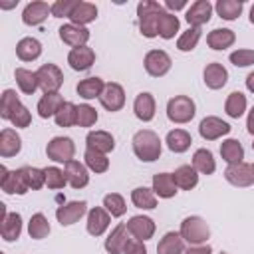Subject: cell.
Listing matches in <instances>:
<instances>
[{"mask_svg":"<svg viewBox=\"0 0 254 254\" xmlns=\"http://www.w3.org/2000/svg\"><path fill=\"white\" fill-rule=\"evenodd\" d=\"M165 6L171 10V14L173 12H177V10H183L185 6H187V0H165Z\"/></svg>","mask_w":254,"mask_h":254,"instance_id":"6f0895ef","label":"cell"},{"mask_svg":"<svg viewBox=\"0 0 254 254\" xmlns=\"http://www.w3.org/2000/svg\"><path fill=\"white\" fill-rule=\"evenodd\" d=\"M16 56L22 62H36L42 56V42L36 40V38H32V36L22 38L16 44Z\"/></svg>","mask_w":254,"mask_h":254,"instance_id":"83f0119b","label":"cell"},{"mask_svg":"<svg viewBox=\"0 0 254 254\" xmlns=\"http://www.w3.org/2000/svg\"><path fill=\"white\" fill-rule=\"evenodd\" d=\"M179 26H181V22L175 14H171L167 10L161 12V16H159V36L163 40H173L179 32Z\"/></svg>","mask_w":254,"mask_h":254,"instance_id":"7bdbcfd3","label":"cell"},{"mask_svg":"<svg viewBox=\"0 0 254 254\" xmlns=\"http://www.w3.org/2000/svg\"><path fill=\"white\" fill-rule=\"evenodd\" d=\"M44 173H46V187L48 189L58 190V189H64L67 185V179H65V175H64L62 169H58V167H46Z\"/></svg>","mask_w":254,"mask_h":254,"instance_id":"f907efd6","label":"cell"},{"mask_svg":"<svg viewBox=\"0 0 254 254\" xmlns=\"http://www.w3.org/2000/svg\"><path fill=\"white\" fill-rule=\"evenodd\" d=\"M252 151H254V143H252Z\"/></svg>","mask_w":254,"mask_h":254,"instance_id":"be15d7a7","label":"cell"},{"mask_svg":"<svg viewBox=\"0 0 254 254\" xmlns=\"http://www.w3.org/2000/svg\"><path fill=\"white\" fill-rule=\"evenodd\" d=\"M103 87H105V81L101 77H97V75H91V77L81 79L75 85V91L85 101H91V99H99V95L103 93Z\"/></svg>","mask_w":254,"mask_h":254,"instance_id":"f1b7e54d","label":"cell"},{"mask_svg":"<svg viewBox=\"0 0 254 254\" xmlns=\"http://www.w3.org/2000/svg\"><path fill=\"white\" fill-rule=\"evenodd\" d=\"M54 121H56L58 127H73L77 123V105L71 103V101H65L60 107V111L56 113Z\"/></svg>","mask_w":254,"mask_h":254,"instance_id":"ee69618b","label":"cell"},{"mask_svg":"<svg viewBox=\"0 0 254 254\" xmlns=\"http://www.w3.org/2000/svg\"><path fill=\"white\" fill-rule=\"evenodd\" d=\"M200 36H202V30L200 28H189L185 30L179 40H177V50L179 52H192L196 48V44L200 42Z\"/></svg>","mask_w":254,"mask_h":254,"instance_id":"7dc6e473","label":"cell"},{"mask_svg":"<svg viewBox=\"0 0 254 254\" xmlns=\"http://www.w3.org/2000/svg\"><path fill=\"white\" fill-rule=\"evenodd\" d=\"M85 214H87L85 200H69L56 208V218L62 226H71V224L79 222V218H83Z\"/></svg>","mask_w":254,"mask_h":254,"instance_id":"30bf717a","label":"cell"},{"mask_svg":"<svg viewBox=\"0 0 254 254\" xmlns=\"http://www.w3.org/2000/svg\"><path fill=\"white\" fill-rule=\"evenodd\" d=\"M183 240L189 244V246H196V244H206L208 238H210V226L208 222L202 218V216H187L183 222H181V228H179Z\"/></svg>","mask_w":254,"mask_h":254,"instance_id":"3957f363","label":"cell"},{"mask_svg":"<svg viewBox=\"0 0 254 254\" xmlns=\"http://www.w3.org/2000/svg\"><path fill=\"white\" fill-rule=\"evenodd\" d=\"M64 175L71 189H83L89 185V169L85 167V163H79L75 159L64 165Z\"/></svg>","mask_w":254,"mask_h":254,"instance_id":"ac0fdd59","label":"cell"},{"mask_svg":"<svg viewBox=\"0 0 254 254\" xmlns=\"http://www.w3.org/2000/svg\"><path fill=\"white\" fill-rule=\"evenodd\" d=\"M83 163H85V167H87L91 173H95V175H101V173H107V171H109V159H107V155L97 153V151H93V149H85V153H83Z\"/></svg>","mask_w":254,"mask_h":254,"instance_id":"b9f144b4","label":"cell"},{"mask_svg":"<svg viewBox=\"0 0 254 254\" xmlns=\"http://www.w3.org/2000/svg\"><path fill=\"white\" fill-rule=\"evenodd\" d=\"M131 202H133V206H137L141 210H153V208H157V194L153 192V189L137 187L131 190Z\"/></svg>","mask_w":254,"mask_h":254,"instance_id":"74e56055","label":"cell"},{"mask_svg":"<svg viewBox=\"0 0 254 254\" xmlns=\"http://www.w3.org/2000/svg\"><path fill=\"white\" fill-rule=\"evenodd\" d=\"M230 129H232V127H230L226 121H222L220 117H216V115H206V117L198 123V133H200V137H202L204 141H216V139L228 135Z\"/></svg>","mask_w":254,"mask_h":254,"instance_id":"7c38bea8","label":"cell"},{"mask_svg":"<svg viewBox=\"0 0 254 254\" xmlns=\"http://www.w3.org/2000/svg\"><path fill=\"white\" fill-rule=\"evenodd\" d=\"M50 230H52V226H50L46 214L36 212V214L30 216V220H28V234H30V238H34V240H44V238L50 234Z\"/></svg>","mask_w":254,"mask_h":254,"instance_id":"60d3db41","label":"cell"},{"mask_svg":"<svg viewBox=\"0 0 254 254\" xmlns=\"http://www.w3.org/2000/svg\"><path fill=\"white\" fill-rule=\"evenodd\" d=\"M60 40L69 46L71 50L73 48H81V46H87V40H89V30L85 26H77V24H64L60 26Z\"/></svg>","mask_w":254,"mask_h":254,"instance_id":"2e32d148","label":"cell"},{"mask_svg":"<svg viewBox=\"0 0 254 254\" xmlns=\"http://www.w3.org/2000/svg\"><path fill=\"white\" fill-rule=\"evenodd\" d=\"M196 115V105L189 95H175L167 101V117L171 123L185 125L190 123Z\"/></svg>","mask_w":254,"mask_h":254,"instance_id":"277c9868","label":"cell"},{"mask_svg":"<svg viewBox=\"0 0 254 254\" xmlns=\"http://www.w3.org/2000/svg\"><path fill=\"white\" fill-rule=\"evenodd\" d=\"M246 129H248V133L254 137V105H252V109L248 111V117H246Z\"/></svg>","mask_w":254,"mask_h":254,"instance_id":"680465c9","label":"cell"},{"mask_svg":"<svg viewBox=\"0 0 254 254\" xmlns=\"http://www.w3.org/2000/svg\"><path fill=\"white\" fill-rule=\"evenodd\" d=\"M99 103L109 113L121 111L123 105H125V89H123V85L121 83H115V81L105 83L103 93L99 95Z\"/></svg>","mask_w":254,"mask_h":254,"instance_id":"9c48e42d","label":"cell"},{"mask_svg":"<svg viewBox=\"0 0 254 254\" xmlns=\"http://www.w3.org/2000/svg\"><path fill=\"white\" fill-rule=\"evenodd\" d=\"M143 65L151 77H163L171 71L173 60L165 50H149L143 58Z\"/></svg>","mask_w":254,"mask_h":254,"instance_id":"52a82bcc","label":"cell"},{"mask_svg":"<svg viewBox=\"0 0 254 254\" xmlns=\"http://www.w3.org/2000/svg\"><path fill=\"white\" fill-rule=\"evenodd\" d=\"M10 123H12L16 129H26V127H30L32 115H30V111H28V107H26L24 103H20V105L16 107V111H14L12 117H10Z\"/></svg>","mask_w":254,"mask_h":254,"instance_id":"f5cc1de1","label":"cell"},{"mask_svg":"<svg viewBox=\"0 0 254 254\" xmlns=\"http://www.w3.org/2000/svg\"><path fill=\"white\" fill-rule=\"evenodd\" d=\"M248 18H250V24H254V4H252V8H250V16H248Z\"/></svg>","mask_w":254,"mask_h":254,"instance_id":"6125c7cd","label":"cell"},{"mask_svg":"<svg viewBox=\"0 0 254 254\" xmlns=\"http://www.w3.org/2000/svg\"><path fill=\"white\" fill-rule=\"evenodd\" d=\"M185 254H212V248L208 244H196V246H189Z\"/></svg>","mask_w":254,"mask_h":254,"instance_id":"9f6ffc18","label":"cell"},{"mask_svg":"<svg viewBox=\"0 0 254 254\" xmlns=\"http://www.w3.org/2000/svg\"><path fill=\"white\" fill-rule=\"evenodd\" d=\"M151 189L159 198H173L179 192V187L175 185L173 173H157L151 181Z\"/></svg>","mask_w":254,"mask_h":254,"instance_id":"cb8c5ba5","label":"cell"},{"mask_svg":"<svg viewBox=\"0 0 254 254\" xmlns=\"http://www.w3.org/2000/svg\"><path fill=\"white\" fill-rule=\"evenodd\" d=\"M252 167H254V165H252Z\"/></svg>","mask_w":254,"mask_h":254,"instance_id":"03108f58","label":"cell"},{"mask_svg":"<svg viewBox=\"0 0 254 254\" xmlns=\"http://www.w3.org/2000/svg\"><path fill=\"white\" fill-rule=\"evenodd\" d=\"M20 151H22V137L18 135L16 129L4 127L0 131V157L10 159V157H16Z\"/></svg>","mask_w":254,"mask_h":254,"instance_id":"44dd1931","label":"cell"},{"mask_svg":"<svg viewBox=\"0 0 254 254\" xmlns=\"http://www.w3.org/2000/svg\"><path fill=\"white\" fill-rule=\"evenodd\" d=\"M234 42H236V34H234L230 28H214V30L208 32V36H206L208 48H210V50H216V52L230 48Z\"/></svg>","mask_w":254,"mask_h":254,"instance_id":"f546056e","label":"cell"},{"mask_svg":"<svg viewBox=\"0 0 254 254\" xmlns=\"http://www.w3.org/2000/svg\"><path fill=\"white\" fill-rule=\"evenodd\" d=\"M97 20V6L93 2H85V0H77L75 8L69 14V22L77 24V26H87L91 22Z\"/></svg>","mask_w":254,"mask_h":254,"instance_id":"484cf974","label":"cell"},{"mask_svg":"<svg viewBox=\"0 0 254 254\" xmlns=\"http://www.w3.org/2000/svg\"><path fill=\"white\" fill-rule=\"evenodd\" d=\"M192 167L198 175H212L216 171V159L208 149H196L192 155Z\"/></svg>","mask_w":254,"mask_h":254,"instance_id":"8d00e7d4","label":"cell"},{"mask_svg":"<svg viewBox=\"0 0 254 254\" xmlns=\"http://www.w3.org/2000/svg\"><path fill=\"white\" fill-rule=\"evenodd\" d=\"M246 107H248V101L242 91H232L224 101V111L230 119H240L244 115Z\"/></svg>","mask_w":254,"mask_h":254,"instance_id":"f35d334b","label":"cell"},{"mask_svg":"<svg viewBox=\"0 0 254 254\" xmlns=\"http://www.w3.org/2000/svg\"><path fill=\"white\" fill-rule=\"evenodd\" d=\"M202 79H204V85L208 89H214V91L222 89L228 81V69L218 62H210L202 69Z\"/></svg>","mask_w":254,"mask_h":254,"instance_id":"d6986e66","label":"cell"},{"mask_svg":"<svg viewBox=\"0 0 254 254\" xmlns=\"http://www.w3.org/2000/svg\"><path fill=\"white\" fill-rule=\"evenodd\" d=\"M22 101H20V97H18V93L14 89H4L2 91V97H0V117L6 119V121H10L12 113L16 111V107Z\"/></svg>","mask_w":254,"mask_h":254,"instance_id":"f6af8a7d","label":"cell"},{"mask_svg":"<svg viewBox=\"0 0 254 254\" xmlns=\"http://www.w3.org/2000/svg\"><path fill=\"white\" fill-rule=\"evenodd\" d=\"M0 222H2V226H0L2 240L4 242H16L22 234V216H20V212H8Z\"/></svg>","mask_w":254,"mask_h":254,"instance_id":"4316f807","label":"cell"},{"mask_svg":"<svg viewBox=\"0 0 254 254\" xmlns=\"http://www.w3.org/2000/svg\"><path fill=\"white\" fill-rule=\"evenodd\" d=\"M155 111H157V103H155L153 93L141 91L135 97V101H133V113H135V117L139 121H143V123H149V121H153Z\"/></svg>","mask_w":254,"mask_h":254,"instance_id":"ffe728a7","label":"cell"},{"mask_svg":"<svg viewBox=\"0 0 254 254\" xmlns=\"http://www.w3.org/2000/svg\"><path fill=\"white\" fill-rule=\"evenodd\" d=\"M165 8L155 0H141L137 4V18H139V32L145 38L159 36V16Z\"/></svg>","mask_w":254,"mask_h":254,"instance_id":"7a4b0ae2","label":"cell"},{"mask_svg":"<svg viewBox=\"0 0 254 254\" xmlns=\"http://www.w3.org/2000/svg\"><path fill=\"white\" fill-rule=\"evenodd\" d=\"M14 79H16V85L20 87V91H22L24 95H34V93L40 89L38 75H36V71H32V69L16 67V69H14Z\"/></svg>","mask_w":254,"mask_h":254,"instance_id":"4dcf8cb0","label":"cell"},{"mask_svg":"<svg viewBox=\"0 0 254 254\" xmlns=\"http://www.w3.org/2000/svg\"><path fill=\"white\" fill-rule=\"evenodd\" d=\"M97 119H99V115H97L95 107H91L89 103L77 105V123H75L77 127H91L97 123Z\"/></svg>","mask_w":254,"mask_h":254,"instance_id":"681fc988","label":"cell"},{"mask_svg":"<svg viewBox=\"0 0 254 254\" xmlns=\"http://www.w3.org/2000/svg\"><path fill=\"white\" fill-rule=\"evenodd\" d=\"M224 179L232 185V187H250L254 185V167L250 163H236V165H228L224 171Z\"/></svg>","mask_w":254,"mask_h":254,"instance_id":"8fae6325","label":"cell"},{"mask_svg":"<svg viewBox=\"0 0 254 254\" xmlns=\"http://www.w3.org/2000/svg\"><path fill=\"white\" fill-rule=\"evenodd\" d=\"M127 230H129V234L133 236V238H139V240H151L153 236H155V230H157V226H155V220L151 218V216H145V214H135V216H131L127 222Z\"/></svg>","mask_w":254,"mask_h":254,"instance_id":"9a60e30c","label":"cell"},{"mask_svg":"<svg viewBox=\"0 0 254 254\" xmlns=\"http://www.w3.org/2000/svg\"><path fill=\"white\" fill-rule=\"evenodd\" d=\"M123 254H147V246H145L143 240L131 236V238L127 240L125 248H123Z\"/></svg>","mask_w":254,"mask_h":254,"instance_id":"11a10c76","label":"cell"},{"mask_svg":"<svg viewBox=\"0 0 254 254\" xmlns=\"http://www.w3.org/2000/svg\"><path fill=\"white\" fill-rule=\"evenodd\" d=\"M85 149H93L97 153H111L115 149V137L109 133V131H89L87 137H85Z\"/></svg>","mask_w":254,"mask_h":254,"instance_id":"7402d4cb","label":"cell"},{"mask_svg":"<svg viewBox=\"0 0 254 254\" xmlns=\"http://www.w3.org/2000/svg\"><path fill=\"white\" fill-rule=\"evenodd\" d=\"M65 101H64V97L60 95V91L58 93H44L42 97H40V101H38V115L42 117V119H50V117H56V113L60 111V107L64 105Z\"/></svg>","mask_w":254,"mask_h":254,"instance_id":"1f68e13d","label":"cell"},{"mask_svg":"<svg viewBox=\"0 0 254 254\" xmlns=\"http://www.w3.org/2000/svg\"><path fill=\"white\" fill-rule=\"evenodd\" d=\"M75 4H77V0H56L52 4V16L54 18H69Z\"/></svg>","mask_w":254,"mask_h":254,"instance_id":"db71d44e","label":"cell"},{"mask_svg":"<svg viewBox=\"0 0 254 254\" xmlns=\"http://www.w3.org/2000/svg\"><path fill=\"white\" fill-rule=\"evenodd\" d=\"M36 75H38L40 89L44 93H58L60 87L64 85V73H62V69L56 64H50V62L42 64L36 69Z\"/></svg>","mask_w":254,"mask_h":254,"instance_id":"8992f818","label":"cell"},{"mask_svg":"<svg viewBox=\"0 0 254 254\" xmlns=\"http://www.w3.org/2000/svg\"><path fill=\"white\" fill-rule=\"evenodd\" d=\"M212 10H214V6H212L208 0H196V2H192V4L187 8L185 20L189 22L190 28H202L204 24L210 22Z\"/></svg>","mask_w":254,"mask_h":254,"instance_id":"5bb4252c","label":"cell"},{"mask_svg":"<svg viewBox=\"0 0 254 254\" xmlns=\"http://www.w3.org/2000/svg\"><path fill=\"white\" fill-rule=\"evenodd\" d=\"M220 254H228V252H220Z\"/></svg>","mask_w":254,"mask_h":254,"instance_id":"e7e4bbea","label":"cell"},{"mask_svg":"<svg viewBox=\"0 0 254 254\" xmlns=\"http://www.w3.org/2000/svg\"><path fill=\"white\" fill-rule=\"evenodd\" d=\"M131 147H133V153L139 161L143 163H153L161 157L163 153V141L161 137L151 131V129H141L133 135L131 139Z\"/></svg>","mask_w":254,"mask_h":254,"instance_id":"6da1fadb","label":"cell"},{"mask_svg":"<svg viewBox=\"0 0 254 254\" xmlns=\"http://www.w3.org/2000/svg\"><path fill=\"white\" fill-rule=\"evenodd\" d=\"M0 173H2V175H0V189H2L6 194H26V192L30 190L22 167H20V169H14V171H8V169L2 165V167H0Z\"/></svg>","mask_w":254,"mask_h":254,"instance_id":"ba28073f","label":"cell"},{"mask_svg":"<svg viewBox=\"0 0 254 254\" xmlns=\"http://www.w3.org/2000/svg\"><path fill=\"white\" fill-rule=\"evenodd\" d=\"M165 143H167L169 151H173V153H185V151L190 149L192 137L185 129H171L167 133V137H165Z\"/></svg>","mask_w":254,"mask_h":254,"instance_id":"e575fe53","label":"cell"},{"mask_svg":"<svg viewBox=\"0 0 254 254\" xmlns=\"http://www.w3.org/2000/svg\"><path fill=\"white\" fill-rule=\"evenodd\" d=\"M46 155L48 159H52L54 163H69L73 161V155H75V143L71 137H52L46 145Z\"/></svg>","mask_w":254,"mask_h":254,"instance_id":"5b68a950","label":"cell"},{"mask_svg":"<svg viewBox=\"0 0 254 254\" xmlns=\"http://www.w3.org/2000/svg\"><path fill=\"white\" fill-rule=\"evenodd\" d=\"M242 8H244V0H218L214 4V10L216 14L226 20V22H232L236 20L240 14H242Z\"/></svg>","mask_w":254,"mask_h":254,"instance_id":"ab89813d","label":"cell"},{"mask_svg":"<svg viewBox=\"0 0 254 254\" xmlns=\"http://www.w3.org/2000/svg\"><path fill=\"white\" fill-rule=\"evenodd\" d=\"M111 224V214L103 208V206H93L87 210V220H85V230L87 234H91L93 238L103 236L105 230Z\"/></svg>","mask_w":254,"mask_h":254,"instance_id":"4fadbf2b","label":"cell"},{"mask_svg":"<svg viewBox=\"0 0 254 254\" xmlns=\"http://www.w3.org/2000/svg\"><path fill=\"white\" fill-rule=\"evenodd\" d=\"M67 64L71 69L75 71H85L95 64V52L89 46H81V48H73L67 54Z\"/></svg>","mask_w":254,"mask_h":254,"instance_id":"603a6c76","label":"cell"},{"mask_svg":"<svg viewBox=\"0 0 254 254\" xmlns=\"http://www.w3.org/2000/svg\"><path fill=\"white\" fill-rule=\"evenodd\" d=\"M131 238V234H129V230H127V224H123V222H119L111 232H109V236L105 238V250H107V254H123V248H125V244H127V240Z\"/></svg>","mask_w":254,"mask_h":254,"instance_id":"d4e9b609","label":"cell"},{"mask_svg":"<svg viewBox=\"0 0 254 254\" xmlns=\"http://www.w3.org/2000/svg\"><path fill=\"white\" fill-rule=\"evenodd\" d=\"M246 89H248L250 93H254V71H250V73L246 75Z\"/></svg>","mask_w":254,"mask_h":254,"instance_id":"91938a15","label":"cell"},{"mask_svg":"<svg viewBox=\"0 0 254 254\" xmlns=\"http://www.w3.org/2000/svg\"><path fill=\"white\" fill-rule=\"evenodd\" d=\"M220 157L226 165H236L244 161V147L238 139H224L220 143Z\"/></svg>","mask_w":254,"mask_h":254,"instance_id":"d590c367","label":"cell"},{"mask_svg":"<svg viewBox=\"0 0 254 254\" xmlns=\"http://www.w3.org/2000/svg\"><path fill=\"white\" fill-rule=\"evenodd\" d=\"M173 179H175V185L181 190H192L198 185V173H196V169L192 165L177 167L175 173H173Z\"/></svg>","mask_w":254,"mask_h":254,"instance_id":"d6a6232c","label":"cell"},{"mask_svg":"<svg viewBox=\"0 0 254 254\" xmlns=\"http://www.w3.org/2000/svg\"><path fill=\"white\" fill-rule=\"evenodd\" d=\"M230 64L236 65V67H248L254 64V50H248V48H240V50H234L230 56H228Z\"/></svg>","mask_w":254,"mask_h":254,"instance_id":"816d5d0a","label":"cell"},{"mask_svg":"<svg viewBox=\"0 0 254 254\" xmlns=\"http://www.w3.org/2000/svg\"><path fill=\"white\" fill-rule=\"evenodd\" d=\"M187 246H185V240L181 236V232H167L159 244H157V254H185Z\"/></svg>","mask_w":254,"mask_h":254,"instance_id":"836d02e7","label":"cell"},{"mask_svg":"<svg viewBox=\"0 0 254 254\" xmlns=\"http://www.w3.org/2000/svg\"><path fill=\"white\" fill-rule=\"evenodd\" d=\"M103 208L113 218H119V216H123L127 212V202L119 192H109V194L103 196Z\"/></svg>","mask_w":254,"mask_h":254,"instance_id":"bcb514c9","label":"cell"},{"mask_svg":"<svg viewBox=\"0 0 254 254\" xmlns=\"http://www.w3.org/2000/svg\"><path fill=\"white\" fill-rule=\"evenodd\" d=\"M48 16H52V4H48L44 0H34L30 4H26L24 12H22V22L26 26H40L46 22Z\"/></svg>","mask_w":254,"mask_h":254,"instance_id":"e0dca14e","label":"cell"},{"mask_svg":"<svg viewBox=\"0 0 254 254\" xmlns=\"http://www.w3.org/2000/svg\"><path fill=\"white\" fill-rule=\"evenodd\" d=\"M16 4H18V0H14V2H10V4H2L0 8H2V10H8V8H14Z\"/></svg>","mask_w":254,"mask_h":254,"instance_id":"94428289","label":"cell"},{"mask_svg":"<svg viewBox=\"0 0 254 254\" xmlns=\"http://www.w3.org/2000/svg\"><path fill=\"white\" fill-rule=\"evenodd\" d=\"M22 171H24V177H26V183H28L30 190H40L42 187H46V173H44V169L22 167Z\"/></svg>","mask_w":254,"mask_h":254,"instance_id":"c3c4849f","label":"cell"}]
</instances>
